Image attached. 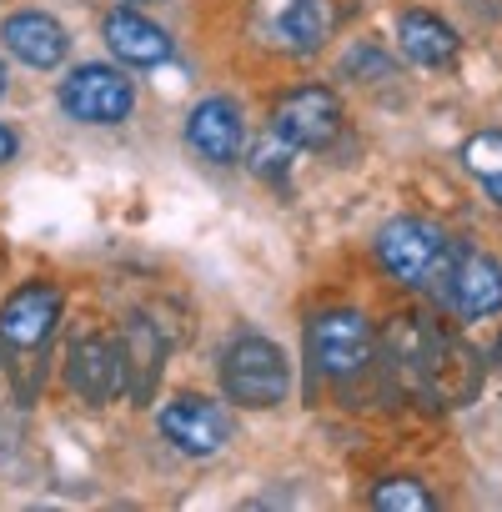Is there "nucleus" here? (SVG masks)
<instances>
[{"mask_svg": "<svg viewBox=\"0 0 502 512\" xmlns=\"http://www.w3.org/2000/svg\"><path fill=\"white\" fill-rule=\"evenodd\" d=\"M156 427L166 432V442H176L191 457H216L231 437V422L221 407H211L206 397H171L156 412Z\"/></svg>", "mask_w": 502, "mask_h": 512, "instance_id": "11", "label": "nucleus"}, {"mask_svg": "<svg viewBox=\"0 0 502 512\" xmlns=\"http://www.w3.org/2000/svg\"><path fill=\"white\" fill-rule=\"evenodd\" d=\"M16 146H21V141H16V131H11V126H0V166H6V161L16 156Z\"/></svg>", "mask_w": 502, "mask_h": 512, "instance_id": "19", "label": "nucleus"}, {"mask_svg": "<svg viewBox=\"0 0 502 512\" xmlns=\"http://www.w3.org/2000/svg\"><path fill=\"white\" fill-rule=\"evenodd\" d=\"M272 131L297 151H322L342 136V101L327 86H297L277 101Z\"/></svg>", "mask_w": 502, "mask_h": 512, "instance_id": "8", "label": "nucleus"}, {"mask_svg": "<svg viewBox=\"0 0 502 512\" xmlns=\"http://www.w3.org/2000/svg\"><path fill=\"white\" fill-rule=\"evenodd\" d=\"M0 41H6V51L31 71H56L66 61V51H71L66 26L46 11H16L6 26H0Z\"/></svg>", "mask_w": 502, "mask_h": 512, "instance_id": "13", "label": "nucleus"}, {"mask_svg": "<svg viewBox=\"0 0 502 512\" xmlns=\"http://www.w3.org/2000/svg\"><path fill=\"white\" fill-rule=\"evenodd\" d=\"M101 36H106V46H111V56H116L121 66L151 71V66H166V61H171V36H166L156 21H146L141 11H131V6L111 11L106 26H101Z\"/></svg>", "mask_w": 502, "mask_h": 512, "instance_id": "15", "label": "nucleus"}, {"mask_svg": "<svg viewBox=\"0 0 502 512\" xmlns=\"http://www.w3.org/2000/svg\"><path fill=\"white\" fill-rule=\"evenodd\" d=\"M66 382L81 402H111L126 382H121V347L106 332H86L71 342L66 352Z\"/></svg>", "mask_w": 502, "mask_h": 512, "instance_id": "12", "label": "nucleus"}, {"mask_svg": "<svg viewBox=\"0 0 502 512\" xmlns=\"http://www.w3.org/2000/svg\"><path fill=\"white\" fill-rule=\"evenodd\" d=\"M56 322H61V292L51 282H26L21 292H11V302L0 307V347H6L16 372L46 352Z\"/></svg>", "mask_w": 502, "mask_h": 512, "instance_id": "5", "label": "nucleus"}, {"mask_svg": "<svg viewBox=\"0 0 502 512\" xmlns=\"http://www.w3.org/2000/svg\"><path fill=\"white\" fill-rule=\"evenodd\" d=\"M372 507L377 512H432L437 497L422 482H412V477H387V482L372 487Z\"/></svg>", "mask_w": 502, "mask_h": 512, "instance_id": "18", "label": "nucleus"}, {"mask_svg": "<svg viewBox=\"0 0 502 512\" xmlns=\"http://www.w3.org/2000/svg\"><path fill=\"white\" fill-rule=\"evenodd\" d=\"M462 166L482 181V191L502 206V131H482L462 146Z\"/></svg>", "mask_w": 502, "mask_h": 512, "instance_id": "17", "label": "nucleus"}, {"mask_svg": "<svg viewBox=\"0 0 502 512\" xmlns=\"http://www.w3.org/2000/svg\"><path fill=\"white\" fill-rule=\"evenodd\" d=\"M186 146L211 161V166H231L246 146V116L231 96H206L191 116H186Z\"/></svg>", "mask_w": 502, "mask_h": 512, "instance_id": "10", "label": "nucleus"}, {"mask_svg": "<svg viewBox=\"0 0 502 512\" xmlns=\"http://www.w3.org/2000/svg\"><path fill=\"white\" fill-rule=\"evenodd\" d=\"M136 106V86L116 66H76L61 81V111L81 126H121Z\"/></svg>", "mask_w": 502, "mask_h": 512, "instance_id": "6", "label": "nucleus"}, {"mask_svg": "<svg viewBox=\"0 0 502 512\" xmlns=\"http://www.w3.org/2000/svg\"><path fill=\"white\" fill-rule=\"evenodd\" d=\"M447 307L457 317H492L502 312V262L477 246H457V262H452V277L442 287Z\"/></svg>", "mask_w": 502, "mask_h": 512, "instance_id": "9", "label": "nucleus"}, {"mask_svg": "<svg viewBox=\"0 0 502 512\" xmlns=\"http://www.w3.org/2000/svg\"><path fill=\"white\" fill-rule=\"evenodd\" d=\"M377 262L392 282L442 297V287L452 277V262H457V241L442 226L422 221V216H397L377 231Z\"/></svg>", "mask_w": 502, "mask_h": 512, "instance_id": "1", "label": "nucleus"}, {"mask_svg": "<svg viewBox=\"0 0 502 512\" xmlns=\"http://www.w3.org/2000/svg\"><path fill=\"white\" fill-rule=\"evenodd\" d=\"M0 96H6V66H0Z\"/></svg>", "mask_w": 502, "mask_h": 512, "instance_id": "20", "label": "nucleus"}, {"mask_svg": "<svg viewBox=\"0 0 502 512\" xmlns=\"http://www.w3.org/2000/svg\"><path fill=\"white\" fill-rule=\"evenodd\" d=\"M497 362H502V342H497Z\"/></svg>", "mask_w": 502, "mask_h": 512, "instance_id": "22", "label": "nucleus"}, {"mask_svg": "<svg viewBox=\"0 0 502 512\" xmlns=\"http://www.w3.org/2000/svg\"><path fill=\"white\" fill-rule=\"evenodd\" d=\"M397 41H402V56L427 66V71L457 61V31L447 21H437L432 11H402L397 16Z\"/></svg>", "mask_w": 502, "mask_h": 512, "instance_id": "16", "label": "nucleus"}, {"mask_svg": "<svg viewBox=\"0 0 502 512\" xmlns=\"http://www.w3.org/2000/svg\"><path fill=\"white\" fill-rule=\"evenodd\" d=\"M121 392H131L136 402H151L156 382H161V367H166V337L151 317H131L121 327Z\"/></svg>", "mask_w": 502, "mask_h": 512, "instance_id": "14", "label": "nucleus"}, {"mask_svg": "<svg viewBox=\"0 0 502 512\" xmlns=\"http://www.w3.org/2000/svg\"><path fill=\"white\" fill-rule=\"evenodd\" d=\"M221 387L231 402L241 407H282L287 392H292V367L282 357L277 342L267 337H236L226 352H221Z\"/></svg>", "mask_w": 502, "mask_h": 512, "instance_id": "2", "label": "nucleus"}, {"mask_svg": "<svg viewBox=\"0 0 502 512\" xmlns=\"http://www.w3.org/2000/svg\"><path fill=\"white\" fill-rule=\"evenodd\" d=\"M342 26L337 0H257V31L287 56H317Z\"/></svg>", "mask_w": 502, "mask_h": 512, "instance_id": "4", "label": "nucleus"}, {"mask_svg": "<svg viewBox=\"0 0 502 512\" xmlns=\"http://www.w3.org/2000/svg\"><path fill=\"white\" fill-rule=\"evenodd\" d=\"M307 357L317 367V377H332V382H347V377H362L377 357V332L362 312L352 307H337V312H322L312 317L307 327Z\"/></svg>", "mask_w": 502, "mask_h": 512, "instance_id": "3", "label": "nucleus"}, {"mask_svg": "<svg viewBox=\"0 0 502 512\" xmlns=\"http://www.w3.org/2000/svg\"><path fill=\"white\" fill-rule=\"evenodd\" d=\"M126 6H151V0H126Z\"/></svg>", "mask_w": 502, "mask_h": 512, "instance_id": "21", "label": "nucleus"}, {"mask_svg": "<svg viewBox=\"0 0 502 512\" xmlns=\"http://www.w3.org/2000/svg\"><path fill=\"white\" fill-rule=\"evenodd\" d=\"M477 387H482V362H477V352L442 327V332L432 337L422 367H417L412 392H422L432 407H462V402L477 397Z\"/></svg>", "mask_w": 502, "mask_h": 512, "instance_id": "7", "label": "nucleus"}]
</instances>
